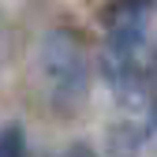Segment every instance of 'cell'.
I'll use <instances>...</instances> for the list:
<instances>
[{
	"instance_id": "277c9868",
	"label": "cell",
	"mask_w": 157,
	"mask_h": 157,
	"mask_svg": "<svg viewBox=\"0 0 157 157\" xmlns=\"http://www.w3.org/2000/svg\"><path fill=\"white\" fill-rule=\"evenodd\" d=\"M0 157H26V135L19 124H8L0 131Z\"/></svg>"
},
{
	"instance_id": "7a4b0ae2",
	"label": "cell",
	"mask_w": 157,
	"mask_h": 157,
	"mask_svg": "<svg viewBox=\"0 0 157 157\" xmlns=\"http://www.w3.org/2000/svg\"><path fill=\"white\" fill-rule=\"evenodd\" d=\"M153 8V0H116V4L105 11V26H146V15Z\"/></svg>"
},
{
	"instance_id": "5b68a950",
	"label": "cell",
	"mask_w": 157,
	"mask_h": 157,
	"mask_svg": "<svg viewBox=\"0 0 157 157\" xmlns=\"http://www.w3.org/2000/svg\"><path fill=\"white\" fill-rule=\"evenodd\" d=\"M60 157H97V153H94V150H90L86 142H75V146H67V150H64Z\"/></svg>"
},
{
	"instance_id": "6da1fadb",
	"label": "cell",
	"mask_w": 157,
	"mask_h": 157,
	"mask_svg": "<svg viewBox=\"0 0 157 157\" xmlns=\"http://www.w3.org/2000/svg\"><path fill=\"white\" fill-rule=\"evenodd\" d=\"M41 52H45L41 64H45V75H49V86L56 90L60 105L71 109L75 101H82L86 86H90V60H86V49L78 45V37L56 30V34L45 37Z\"/></svg>"
},
{
	"instance_id": "3957f363",
	"label": "cell",
	"mask_w": 157,
	"mask_h": 157,
	"mask_svg": "<svg viewBox=\"0 0 157 157\" xmlns=\"http://www.w3.org/2000/svg\"><path fill=\"white\" fill-rule=\"evenodd\" d=\"M109 150L116 153V157H135L139 153V146H142V127H135V124H116L112 131H109Z\"/></svg>"
},
{
	"instance_id": "8992f818",
	"label": "cell",
	"mask_w": 157,
	"mask_h": 157,
	"mask_svg": "<svg viewBox=\"0 0 157 157\" xmlns=\"http://www.w3.org/2000/svg\"><path fill=\"white\" fill-rule=\"evenodd\" d=\"M146 112H150V127L157 131V94H153L150 101H146Z\"/></svg>"
}]
</instances>
